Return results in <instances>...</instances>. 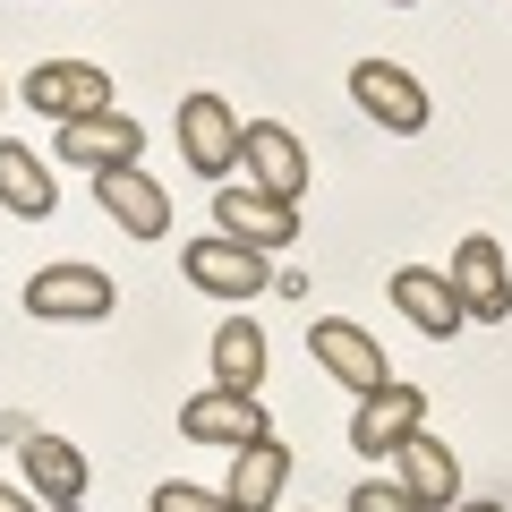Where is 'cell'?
<instances>
[{
    "mask_svg": "<svg viewBox=\"0 0 512 512\" xmlns=\"http://www.w3.org/2000/svg\"><path fill=\"white\" fill-rule=\"evenodd\" d=\"M205 367H214L222 393H265V367H274V350H265V325H248V316L214 325V350H205Z\"/></svg>",
    "mask_w": 512,
    "mask_h": 512,
    "instance_id": "obj_17",
    "label": "cell"
},
{
    "mask_svg": "<svg viewBox=\"0 0 512 512\" xmlns=\"http://www.w3.org/2000/svg\"><path fill=\"white\" fill-rule=\"evenodd\" d=\"M350 103L376 128H393V137H419L427 128V86L410 69H393V60H359V69H350Z\"/></svg>",
    "mask_w": 512,
    "mask_h": 512,
    "instance_id": "obj_6",
    "label": "cell"
},
{
    "mask_svg": "<svg viewBox=\"0 0 512 512\" xmlns=\"http://www.w3.org/2000/svg\"><path fill=\"white\" fill-rule=\"evenodd\" d=\"M453 299H461V325H504L512 316V274H504V248H495L487 231H470L453 248Z\"/></svg>",
    "mask_w": 512,
    "mask_h": 512,
    "instance_id": "obj_2",
    "label": "cell"
},
{
    "mask_svg": "<svg viewBox=\"0 0 512 512\" xmlns=\"http://www.w3.org/2000/svg\"><path fill=\"white\" fill-rule=\"evenodd\" d=\"M282 487H291V444H282V436H256V444H239L222 504H231V512H274Z\"/></svg>",
    "mask_w": 512,
    "mask_h": 512,
    "instance_id": "obj_15",
    "label": "cell"
},
{
    "mask_svg": "<svg viewBox=\"0 0 512 512\" xmlns=\"http://www.w3.org/2000/svg\"><path fill=\"white\" fill-rule=\"evenodd\" d=\"M239 171H248V188L299 205V188H308V146H299L282 120H239Z\"/></svg>",
    "mask_w": 512,
    "mask_h": 512,
    "instance_id": "obj_4",
    "label": "cell"
},
{
    "mask_svg": "<svg viewBox=\"0 0 512 512\" xmlns=\"http://www.w3.org/2000/svg\"><path fill=\"white\" fill-rule=\"evenodd\" d=\"M444 512H504V504H444Z\"/></svg>",
    "mask_w": 512,
    "mask_h": 512,
    "instance_id": "obj_23",
    "label": "cell"
},
{
    "mask_svg": "<svg viewBox=\"0 0 512 512\" xmlns=\"http://www.w3.org/2000/svg\"><path fill=\"white\" fill-rule=\"evenodd\" d=\"M384 461H393V487H402L419 512H444V504H461V461H453V444H444V436L410 427V436L393 444Z\"/></svg>",
    "mask_w": 512,
    "mask_h": 512,
    "instance_id": "obj_5",
    "label": "cell"
},
{
    "mask_svg": "<svg viewBox=\"0 0 512 512\" xmlns=\"http://www.w3.org/2000/svg\"><path fill=\"white\" fill-rule=\"evenodd\" d=\"M180 436L188 444H256V436H274V427H265V402H256V393H188L180 402Z\"/></svg>",
    "mask_w": 512,
    "mask_h": 512,
    "instance_id": "obj_13",
    "label": "cell"
},
{
    "mask_svg": "<svg viewBox=\"0 0 512 512\" xmlns=\"http://www.w3.org/2000/svg\"><path fill=\"white\" fill-rule=\"evenodd\" d=\"M52 512H86V504H52Z\"/></svg>",
    "mask_w": 512,
    "mask_h": 512,
    "instance_id": "obj_24",
    "label": "cell"
},
{
    "mask_svg": "<svg viewBox=\"0 0 512 512\" xmlns=\"http://www.w3.org/2000/svg\"><path fill=\"white\" fill-rule=\"evenodd\" d=\"M402 9H419V0H402Z\"/></svg>",
    "mask_w": 512,
    "mask_h": 512,
    "instance_id": "obj_25",
    "label": "cell"
},
{
    "mask_svg": "<svg viewBox=\"0 0 512 512\" xmlns=\"http://www.w3.org/2000/svg\"><path fill=\"white\" fill-rule=\"evenodd\" d=\"M188 265V282H197L205 299H256L265 282H274V256H256V248H239V239H197V248L180 256Z\"/></svg>",
    "mask_w": 512,
    "mask_h": 512,
    "instance_id": "obj_12",
    "label": "cell"
},
{
    "mask_svg": "<svg viewBox=\"0 0 512 512\" xmlns=\"http://www.w3.org/2000/svg\"><path fill=\"white\" fill-rule=\"evenodd\" d=\"M214 222H222V239H239L256 256H274V248L299 239V205L265 197V188H214Z\"/></svg>",
    "mask_w": 512,
    "mask_h": 512,
    "instance_id": "obj_9",
    "label": "cell"
},
{
    "mask_svg": "<svg viewBox=\"0 0 512 512\" xmlns=\"http://www.w3.org/2000/svg\"><path fill=\"white\" fill-rule=\"evenodd\" d=\"M0 103H9V94H0Z\"/></svg>",
    "mask_w": 512,
    "mask_h": 512,
    "instance_id": "obj_26",
    "label": "cell"
},
{
    "mask_svg": "<svg viewBox=\"0 0 512 512\" xmlns=\"http://www.w3.org/2000/svg\"><path fill=\"white\" fill-rule=\"evenodd\" d=\"M410 427H427V393L419 384H376V393H359V410H350V453L384 461Z\"/></svg>",
    "mask_w": 512,
    "mask_h": 512,
    "instance_id": "obj_8",
    "label": "cell"
},
{
    "mask_svg": "<svg viewBox=\"0 0 512 512\" xmlns=\"http://www.w3.org/2000/svg\"><path fill=\"white\" fill-rule=\"evenodd\" d=\"M384 291H393V308H402L427 342H453V333H461V299H453V282H444V274H427V265H393Z\"/></svg>",
    "mask_w": 512,
    "mask_h": 512,
    "instance_id": "obj_16",
    "label": "cell"
},
{
    "mask_svg": "<svg viewBox=\"0 0 512 512\" xmlns=\"http://www.w3.org/2000/svg\"><path fill=\"white\" fill-rule=\"evenodd\" d=\"M180 154L197 180H231L239 171V111L222 94H188L180 103Z\"/></svg>",
    "mask_w": 512,
    "mask_h": 512,
    "instance_id": "obj_7",
    "label": "cell"
},
{
    "mask_svg": "<svg viewBox=\"0 0 512 512\" xmlns=\"http://www.w3.org/2000/svg\"><path fill=\"white\" fill-rule=\"evenodd\" d=\"M18 453H26V487H35V504H43V512L86 495V453H77L69 436H26Z\"/></svg>",
    "mask_w": 512,
    "mask_h": 512,
    "instance_id": "obj_18",
    "label": "cell"
},
{
    "mask_svg": "<svg viewBox=\"0 0 512 512\" xmlns=\"http://www.w3.org/2000/svg\"><path fill=\"white\" fill-rule=\"evenodd\" d=\"M146 512H231V504H222V495H205V487H188V478H163Z\"/></svg>",
    "mask_w": 512,
    "mask_h": 512,
    "instance_id": "obj_20",
    "label": "cell"
},
{
    "mask_svg": "<svg viewBox=\"0 0 512 512\" xmlns=\"http://www.w3.org/2000/svg\"><path fill=\"white\" fill-rule=\"evenodd\" d=\"M308 350H316V367H325L342 393H376V384H393V367H384L376 333L342 325V316H316V325H308Z\"/></svg>",
    "mask_w": 512,
    "mask_h": 512,
    "instance_id": "obj_10",
    "label": "cell"
},
{
    "mask_svg": "<svg viewBox=\"0 0 512 512\" xmlns=\"http://www.w3.org/2000/svg\"><path fill=\"white\" fill-rule=\"evenodd\" d=\"M350 512H419V504H410L393 478H367V487H350Z\"/></svg>",
    "mask_w": 512,
    "mask_h": 512,
    "instance_id": "obj_21",
    "label": "cell"
},
{
    "mask_svg": "<svg viewBox=\"0 0 512 512\" xmlns=\"http://www.w3.org/2000/svg\"><path fill=\"white\" fill-rule=\"evenodd\" d=\"M111 308H120L111 274L103 265H77V256H60V265H43V274L26 282V316H35V325H103Z\"/></svg>",
    "mask_w": 512,
    "mask_h": 512,
    "instance_id": "obj_1",
    "label": "cell"
},
{
    "mask_svg": "<svg viewBox=\"0 0 512 512\" xmlns=\"http://www.w3.org/2000/svg\"><path fill=\"white\" fill-rule=\"evenodd\" d=\"M26 103L43 111V120H86V111H111V69H94V60H43L35 77H26Z\"/></svg>",
    "mask_w": 512,
    "mask_h": 512,
    "instance_id": "obj_11",
    "label": "cell"
},
{
    "mask_svg": "<svg viewBox=\"0 0 512 512\" xmlns=\"http://www.w3.org/2000/svg\"><path fill=\"white\" fill-rule=\"evenodd\" d=\"M60 163L77 171H120V163H146V120H128V111H86V120H60L52 128Z\"/></svg>",
    "mask_w": 512,
    "mask_h": 512,
    "instance_id": "obj_3",
    "label": "cell"
},
{
    "mask_svg": "<svg viewBox=\"0 0 512 512\" xmlns=\"http://www.w3.org/2000/svg\"><path fill=\"white\" fill-rule=\"evenodd\" d=\"M94 197H103V214L120 222V231H137V239H163V231H171V188H154L146 163L94 171Z\"/></svg>",
    "mask_w": 512,
    "mask_h": 512,
    "instance_id": "obj_14",
    "label": "cell"
},
{
    "mask_svg": "<svg viewBox=\"0 0 512 512\" xmlns=\"http://www.w3.org/2000/svg\"><path fill=\"white\" fill-rule=\"evenodd\" d=\"M0 512H43V504H35L26 487H0Z\"/></svg>",
    "mask_w": 512,
    "mask_h": 512,
    "instance_id": "obj_22",
    "label": "cell"
},
{
    "mask_svg": "<svg viewBox=\"0 0 512 512\" xmlns=\"http://www.w3.org/2000/svg\"><path fill=\"white\" fill-rule=\"evenodd\" d=\"M0 205L9 214H26V222H43L60 205V188H52V171H43V154H26L18 137H0Z\"/></svg>",
    "mask_w": 512,
    "mask_h": 512,
    "instance_id": "obj_19",
    "label": "cell"
}]
</instances>
